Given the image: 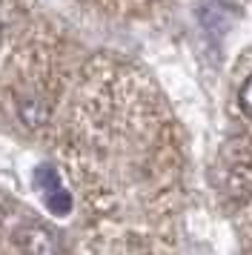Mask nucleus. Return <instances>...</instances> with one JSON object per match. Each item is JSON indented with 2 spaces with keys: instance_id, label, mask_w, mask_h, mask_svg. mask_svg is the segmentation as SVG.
I'll use <instances>...</instances> for the list:
<instances>
[{
  "instance_id": "f257e3e1",
  "label": "nucleus",
  "mask_w": 252,
  "mask_h": 255,
  "mask_svg": "<svg viewBox=\"0 0 252 255\" xmlns=\"http://www.w3.org/2000/svg\"><path fill=\"white\" fill-rule=\"evenodd\" d=\"M17 244L26 255H60V238L43 224H26L17 230Z\"/></svg>"
},
{
  "instance_id": "f03ea898",
  "label": "nucleus",
  "mask_w": 252,
  "mask_h": 255,
  "mask_svg": "<svg viewBox=\"0 0 252 255\" xmlns=\"http://www.w3.org/2000/svg\"><path fill=\"white\" fill-rule=\"evenodd\" d=\"M34 181H37V189H40L43 204L49 207V212H55V215H69V209H72V195L63 189V184H60V178H57L55 169H52V166H37Z\"/></svg>"
},
{
  "instance_id": "7ed1b4c3",
  "label": "nucleus",
  "mask_w": 252,
  "mask_h": 255,
  "mask_svg": "<svg viewBox=\"0 0 252 255\" xmlns=\"http://www.w3.org/2000/svg\"><path fill=\"white\" fill-rule=\"evenodd\" d=\"M17 112H20L23 124L26 127H40L46 121V115H49V109H46V104L37 98V95H29V98H20V104H17Z\"/></svg>"
},
{
  "instance_id": "20e7f679",
  "label": "nucleus",
  "mask_w": 252,
  "mask_h": 255,
  "mask_svg": "<svg viewBox=\"0 0 252 255\" xmlns=\"http://www.w3.org/2000/svg\"><path fill=\"white\" fill-rule=\"evenodd\" d=\"M238 104H241V109H244L247 115H252V75L247 78V81H244V86H241Z\"/></svg>"
}]
</instances>
